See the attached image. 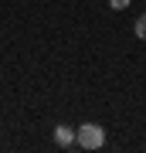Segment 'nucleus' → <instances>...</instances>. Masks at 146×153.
Listing matches in <instances>:
<instances>
[{"label":"nucleus","mask_w":146,"mask_h":153,"mask_svg":"<svg viewBox=\"0 0 146 153\" xmlns=\"http://www.w3.org/2000/svg\"><path fill=\"white\" fill-rule=\"evenodd\" d=\"M75 143H78L82 150H102V146H105V129H102L99 123H82Z\"/></svg>","instance_id":"f257e3e1"},{"label":"nucleus","mask_w":146,"mask_h":153,"mask_svg":"<svg viewBox=\"0 0 146 153\" xmlns=\"http://www.w3.org/2000/svg\"><path fill=\"white\" fill-rule=\"evenodd\" d=\"M75 140H78L75 126H54V143L58 146H75Z\"/></svg>","instance_id":"f03ea898"},{"label":"nucleus","mask_w":146,"mask_h":153,"mask_svg":"<svg viewBox=\"0 0 146 153\" xmlns=\"http://www.w3.org/2000/svg\"><path fill=\"white\" fill-rule=\"evenodd\" d=\"M133 31H136V38H139V41H146V14H139V17H136Z\"/></svg>","instance_id":"7ed1b4c3"},{"label":"nucleus","mask_w":146,"mask_h":153,"mask_svg":"<svg viewBox=\"0 0 146 153\" xmlns=\"http://www.w3.org/2000/svg\"><path fill=\"white\" fill-rule=\"evenodd\" d=\"M129 4H133V0H109V7H112V10H126Z\"/></svg>","instance_id":"20e7f679"}]
</instances>
